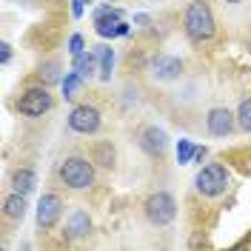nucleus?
<instances>
[{
	"label": "nucleus",
	"mask_w": 251,
	"mask_h": 251,
	"mask_svg": "<svg viewBox=\"0 0 251 251\" xmlns=\"http://www.w3.org/2000/svg\"><path fill=\"white\" fill-rule=\"evenodd\" d=\"M183 29H186L191 43H205V40L214 37L217 23H214V12L205 0H191L188 3L186 17H183Z\"/></svg>",
	"instance_id": "1"
},
{
	"label": "nucleus",
	"mask_w": 251,
	"mask_h": 251,
	"mask_svg": "<svg viewBox=\"0 0 251 251\" xmlns=\"http://www.w3.org/2000/svg\"><path fill=\"white\" fill-rule=\"evenodd\" d=\"M60 83H63V97H66V100H72V97L77 94V89L83 86V77L72 69V72H66V77H63Z\"/></svg>",
	"instance_id": "18"
},
{
	"label": "nucleus",
	"mask_w": 251,
	"mask_h": 251,
	"mask_svg": "<svg viewBox=\"0 0 251 251\" xmlns=\"http://www.w3.org/2000/svg\"><path fill=\"white\" fill-rule=\"evenodd\" d=\"M57 69H60V66H57L54 60H51V63H46V66L40 69V77L46 80V83H57V80H60V75H57Z\"/></svg>",
	"instance_id": "21"
},
{
	"label": "nucleus",
	"mask_w": 251,
	"mask_h": 251,
	"mask_svg": "<svg viewBox=\"0 0 251 251\" xmlns=\"http://www.w3.org/2000/svg\"><path fill=\"white\" fill-rule=\"evenodd\" d=\"M57 174H60L63 183L69 188H75V191L94 186V166L86 157H66L60 163V169H57Z\"/></svg>",
	"instance_id": "2"
},
{
	"label": "nucleus",
	"mask_w": 251,
	"mask_h": 251,
	"mask_svg": "<svg viewBox=\"0 0 251 251\" xmlns=\"http://www.w3.org/2000/svg\"><path fill=\"white\" fill-rule=\"evenodd\" d=\"M97 60H100V80H109L111 77V66H114V51L109 46H97Z\"/></svg>",
	"instance_id": "16"
},
{
	"label": "nucleus",
	"mask_w": 251,
	"mask_h": 251,
	"mask_svg": "<svg viewBox=\"0 0 251 251\" xmlns=\"http://www.w3.org/2000/svg\"><path fill=\"white\" fill-rule=\"evenodd\" d=\"M94 29L100 37H123L128 34V26L123 23V12L111 9V6H100L94 12Z\"/></svg>",
	"instance_id": "5"
},
{
	"label": "nucleus",
	"mask_w": 251,
	"mask_h": 251,
	"mask_svg": "<svg viewBox=\"0 0 251 251\" xmlns=\"http://www.w3.org/2000/svg\"><path fill=\"white\" fill-rule=\"evenodd\" d=\"M86 3H89V0H72V15L80 17L83 15V9H86Z\"/></svg>",
	"instance_id": "23"
},
{
	"label": "nucleus",
	"mask_w": 251,
	"mask_h": 251,
	"mask_svg": "<svg viewBox=\"0 0 251 251\" xmlns=\"http://www.w3.org/2000/svg\"><path fill=\"white\" fill-rule=\"evenodd\" d=\"M234 117L228 109H211L208 111V117H205V126H208V134H214V137H226V134H231L234 131Z\"/></svg>",
	"instance_id": "10"
},
{
	"label": "nucleus",
	"mask_w": 251,
	"mask_h": 251,
	"mask_svg": "<svg viewBox=\"0 0 251 251\" xmlns=\"http://www.w3.org/2000/svg\"><path fill=\"white\" fill-rule=\"evenodd\" d=\"M194 186H197V191L205 194V197H217V194H223V191L228 188V172H226V166L211 163V166L200 169Z\"/></svg>",
	"instance_id": "4"
},
{
	"label": "nucleus",
	"mask_w": 251,
	"mask_h": 251,
	"mask_svg": "<svg viewBox=\"0 0 251 251\" xmlns=\"http://www.w3.org/2000/svg\"><path fill=\"white\" fill-rule=\"evenodd\" d=\"M51 94H49L46 86H34L29 92H23V97L17 100V111L20 114H26V117H40V114H46L51 109Z\"/></svg>",
	"instance_id": "6"
},
{
	"label": "nucleus",
	"mask_w": 251,
	"mask_h": 251,
	"mask_svg": "<svg viewBox=\"0 0 251 251\" xmlns=\"http://www.w3.org/2000/svg\"><path fill=\"white\" fill-rule=\"evenodd\" d=\"M69 128L77 131V134H94L100 128V109L97 106H89V103L75 106L72 114H69Z\"/></svg>",
	"instance_id": "7"
},
{
	"label": "nucleus",
	"mask_w": 251,
	"mask_h": 251,
	"mask_svg": "<svg viewBox=\"0 0 251 251\" xmlns=\"http://www.w3.org/2000/svg\"><path fill=\"white\" fill-rule=\"evenodd\" d=\"M140 146H143V151H149L151 157H160L163 151H166V146H169V137H166L163 128L149 126V128L140 131Z\"/></svg>",
	"instance_id": "11"
},
{
	"label": "nucleus",
	"mask_w": 251,
	"mask_h": 251,
	"mask_svg": "<svg viewBox=\"0 0 251 251\" xmlns=\"http://www.w3.org/2000/svg\"><path fill=\"white\" fill-rule=\"evenodd\" d=\"M83 51H86V49H83V34H72V37H69V54L77 57Z\"/></svg>",
	"instance_id": "22"
},
{
	"label": "nucleus",
	"mask_w": 251,
	"mask_h": 251,
	"mask_svg": "<svg viewBox=\"0 0 251 251\" xmlns=\"http://www.w3.org/2000/svg\"><path fill=\"white\" fill-rule=\"evenodd\" d=\"M63 217V200L57 194H43L40 197V203H37V226L49 231V228H54Z\"/></svg>",
	"instance_id": "8"
},
{
	"label": "nucleus",
	"mask_w": 251,
	"mask_h": 251,
	"mask_svg": "<svg viewBox=\"0 0 251 251\" xmlns=\"http://www.w3.org/2000/svg\"><path fill=\"white\" fill-rule=\"evenodd\" d=\"M66 231H69V237H72V240H80V237H86L89 231H92V220H89V214L77 208V211L69 217V226H66Z\"/></svg>",
	"instance_id": "12"
},
{
	"label": "nucleus",
	"mask_w": 251,
	"mask_h": 251,
	"mask_svg": "<svg viewBox=\"0 0 251 251\" xmlns=\"http://www.w3.org/2000/svg\"><path fill=\"white\" fill-rule=\"evenodd\" d=\"M149 72H151V77H157V80H174V77H180L183 63L177 60V57H172V54H157V57H151V63H149Z\"/></svg>",
	"instance_id": "9"
},
{
	"label": "nucleus",
	"mask_w": 251,
	"mask_h": 251,
	"mask_svg": "<svg viewBox=\"0 0 251 251\" xmlns=\"http://www.w3.org/2000/svg\"><path fill=\"white\" fill-rule=\"evenodd\" d=\"M92 163L103 169H114V146L111 143H94L92 146Z\"/></svg>",
	"instance_id": "15"
},
{
	"label": "nucleus",
	"mask_w": 251,
	"mask_h": 251,
	"mask_svg": "<svg viewBox=\"0 0 251 251\" xmlns=\"http://www.w3.org/2000/svg\"><path fill=\"white\" fill-rule=\"evenodd\" d=\"M194 151H197V149L188 140H180V146H177V160H180V163H191V160H194Z\"/></svg>",
	"instance_id": "20"
},
{
	"label": "nucleus",
	"mask_w": 251,
	"mask_h": 251,
	"mask_svg": "<svg viewBox=\"0 0 251 251\" xmlns=\"http://www.w3.org/2000/svg\"><path fill=\"white\" fill-rule=\"evenodd\" d=\"M34 186H37V177H34L31 169H17V172L12 174V188L20 191V194H31Z\"/></svg>",
	"instance_id": "14"
},
{
	"label": "nucleus",
	"mask_w": 251,
	"mask_h": 251,
	"mask_svg": "<svg viewBox=\"0 0 251 251\" xmlns=\"http://www.w3.org/2000/svg\"><path fill=\"white\" fill-rule=\"evenodd\" d=\"M226 3H237V0H226Z\"/></svg>",
	"instance_id": "25"
},
{
	"label": "nucleus",
	"mask_w": 251,
	"mask_h": 251,
	"mask_svg": "<svg viewBox=\"0 0 251 251\" xmlns=\"http://www.w3.org/2000/svg\"><path fill=\"white\" fill-rule=\"evenodd\" d=\"M94 69H97V60H94V54H89V51H83V54H77L75 57V72H77L80 77H92Z\"/></svg>",
	"instance_id": "17"
},
{
	"label": "nucleus",
	"mask_w": 251,
	"mask_h": 251,
	"mask_svg": "<svg viewBox=\"0 0 251 251\" xmlns=\"http://www.w3.org/2000/svg\"><path fill=\"white\" fill-rule=\"evenodd\" d=\"M237 120H240V126H243L246 131H251V97L240 103V109H237Z\"/></svg>",
	"instance_id": "19"
},
{
	"label": "nucleus",
	"mask_w": 251,
	"mask_h": 251,
	"mask_svg": "<svg viewBox=\"0 0 251 251\" xmlns=\"http://www.w3.org/2000/svg\"><path fill=\"white\" fill-rule=\"evenodd\" d=\"M3 214H6L9 220H23L26 217V194H20V191L9 194V197L3 200Z\"/></svg>",
	"instance_id": "13"
},
{
	"label": "nucleus",
	"mask_w": 251,
	"mask_h": 251,
	"mask_svg": "<svg viewBox=\"0 0 251 251\" xmlns=\"http://www.w3.org/2000/svg\"><path fill=\"white\" fill-rule=\"evenodd\" d=\"M143 211H146L149 223H154V226H169V223L177 217V203H174L172 194H166V191H154V194L146 197Z\"/></svg>",
	"instance_id": "3"
},
{
	"label": "nucleus",
	"mask_w": 251,
	"mask_h": 251,
	"mask_svg": "<svg viewBox=\"0 0 251 251\" xmlns=\"http://www.w3.org/2000/svg\"><path fill=\"white\" fill-rule=\"evenodd\" d=\"M0 49H3V63H9V60H12V46H9V43H3Z\"/></svg>",
	"instance_id": "24"
}]
</instances>
